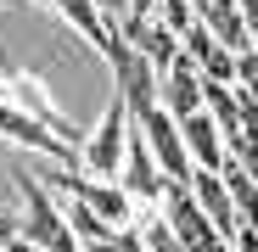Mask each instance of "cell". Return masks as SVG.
<instances>
[{"label": "cell", "instance_id": "9a60e30c", "mask_svg": "<svg viewBox=\"0 0 258 252\" xmlns=\"http://www.w3.org/2000/svg\"><path fill=\"white\" fill-rule=\"evenodd\" d=\"M90 6H96L112 28H123V23H129V0H90ZM118 39H123V34H118Z\"/></svg>", "mask_w": 258, "mask_h": 252}, {"label": "cell", "instance_id": "8992f818", "mask_svg": "<svg viewBox=\"0 0 258 252\" xmlns=\"http://www.w3.org/2000/svg\"><path fill=\"white\" fill-rule=\"evenodd\" d=\"M157 213L168 219V230L180 235V246L185 252H208L213 241V224L202 219V207H197V196H191V185H163V202H157Z\"/></svg>", "mask_w": 258, "mask_h": 252}, {"label": "cell", "instance_id": "8fae6325", "mask_svg": "<svg viewBox=\"0 0 258 252\" xmlns=\"http://www.w3.org/2000/svg\"><path fill=\"white\" fill-rule=\"evenodd\" d=\"M202 28H208L213 39H219L225 51H236V56L252 45V34H247V23H241L236 12H208V17H202Z\"/></svg>", "mask_w": 258, "mask_h": 252}, {"label": "cell", "instance_id": "5bb4252c", "mask_svg": "<svg viewBox=\"0 0 258 252\" xmlns=\"http://www.w3.org/2000/svg\"><path fill=\"white\" fill-rule=\"evenodd\" d=\"M90 252H146V246H141V230L129 224V230H112V235H107L101 246H90Z\"/></svg>", "mask_w": 258, "mask_h": 252}, {"label": "cell", "instance_id": "52a82bcc", "mask_svg": "<svg viewBox=\"0 0 258 252\" xmlns=\"http://www.w3.org/2000/svg\"><path fill=\"white\" fill-rule=\"evenodd\" d=\"M157 107H163L168 118H191V112H202V73H197V62H191L185 51L163 67V78H157Z\"/></svg>", "mask_w": 258, "mask_h": 252}, {"label": "cell", "instance_id": "3957f363", "mask_svg": "<svg viewBox=\"0 0 258 252\" xmlns=\"http://www.w3.org/2000/svg\"><path fill=\"white\" fill-rule=\"evenodd\" d=\"M135 123H141V135H146V151H152L157 168H163V180H168V185H191L197 162H191V151H185L180 118H168L163 107H152V112H141Z\"/></svg>", "mask_w": 258, "mask_h": 252}, {"label": "cell", "instance_id": "ba28073f", "mask_svg": "<svg viewBox=\"0 0 258 252\" xmlns=\"http://www.w3.org/2000/svg\"><path fill=\"white\" fill-rule=\"evenodd\" d=\"M191 196H197L202 219L213 224V235H219V241H230V235L241 230L236 202H230V191H225V180H219V168H197V174H191Z\"/></svg>", "mask_w": 258, "mask_h": 252}, {"label": "cell", "instance_id": "7a4b0ae2", "mask_svg": "<svg viewBox=\"0 0 258 252\" xmlns=\"http://www.w3.org/2000/svg\"><path fill=\"white\" fill-rule=\"evenodd\" d=\"M0 96H6L23 118H34V123H45V129L51 135H62V140H84V129H73V123H68V112L56 107V96L45 90V78H39V73H12V67H0Z\"/></svg>", "mask_w": 258, "mask_h": 252}, {"label": "cell", "instance_id": "5b68a950", "mask_svg": "<svg viewBox=\"0 0 258 252\" xmlns=\"http://www.w3.org/2000/svg\"><path fill=\"white\" fill-rule=\"evenodd\" d=\"M118 185L129 191V202L135 207H157L163 202V168L157 157L146 151V135H141V123H129V140H123V162H118Z\"/></svg>", "mask_w": 258, "mask_h": 252}, {"label": "cell", "instance_id": "30bf717a", "mask_svg": "<svg viewBox=\"0 0 258 252\" xmlns=\"http://www.w3.org/2000/svg\"><path fill=\"white\" fill-rule=\"evenodd\" d=\"M180 135H185V151H191L197 168H219V162H225V129H219L208 112L180 118Z\"/></svg>", "mask_w": 258, "mask_h": 252}, {"label": "cell", "instance_id": "277c9868", "mask_svg": "<svg viewBox=\"0 0 258 252\" xmlns=\"http://www.w3.org/2000/svg\"><path fill=\"white\" fill-rule=\"evenodd\" d=\"M51 12H56V17H62V23H68V28H73V34H79L90 51H101V62H107L112 73H118L129 56H135V51H129L123 39H118V28H112V23L90 6V0H51Z\"/></svg>", "mask_w": 258, "mask_h": 252}, {"label": "cell", "instance_id": "e0dca14e", "mask_svg": "<svg viewBox=\"0 0 258 252\" xmlns=\"http://www.w3.org/2000/svg\"><path fill=\"white\" fill-rule=\"evenodd\" d=\"M230 252H258V230H247V224H241V230L230 235Z\"/></svg>", "mask_w": 258, "mask_h": 252}, {"label": "cell", "instance_id": "ffe728a7", "mask_svg": "<svg viewBox=\"0 0 258 252\" xmlns=\"http://www.w3.org/2000/svg\"><path fill=\"white\" fill-rule=\"evenodd\" d=\"M0 6H12V0H0Z\"/></svg>", "mask_w": 258, "mask_h": 252}, {"label": "cell", "instance_id": "2e32d148", "mask_svg": "<svg viewBox=\"0 0 258 252\" xmlns=\"http://www.w3.org/2000/svg\"><path fill=\"white\" fill-rule=\"evenodd\" d=\"M236 17L247 23V34H252V45H258V0H236Z\"/></svg>", "mask_w": 258, "mask_h": 252}, {"label": "cell", "instance_id": "ac0fdd59", "mask_svg": "<svg viewBox=\"0 0 258 252\" xmlns=\"http://www.w3.org/2000/svg\"><path fill=\"white\" fill-rule=\"evenodd\" d=\"M129 17H141V23H152V17H157V0H129Z\"/></svg>", "mask_w": 258, "mask_h": 252}, {"label": "cell", "instance_id": "d6986e66", "mask_svg": "<svg viewBox=\"0 0 258 252\" xmlns=\"http://www.w3.org/2000/svg\"><path fill=\"white\" fill-rule=\"evenodd\" d=\"M39 6H51V0H39Z\"/></svg>", "mask_w": 258, "mask_h": 252}, {"label": "cell", "instance_id": "7c38bea8", "mask_svg": "<svg viewBox=\"0 0 258 252\" xmlns=\"http://www.w3.org/2000/svg\"><path fill=\"white\" fill-rule=\"evenodd\" d=\"M157 23L174 34V39H185L191 23H197V12H191V0H157Z\"/></svg>", "mask_w": 258, "mask_h": 252}, {"label": "cell", "instance_id": "9c48e42d", "mask_svg": "<svg viewBox=\"0 0 258 252\" xmlns=\"http://www.w3.org/2000/svg\"><path fill=\"white\" fill-rule=\"evenodd\" d=\"M79 202L90 207L107 230H129V224H135V213H141L118 180H90V174H84V185H79Z\"/></svg>", "mask_w": 258, "mask_h": 252}, {"label": "cell", "instance_id": "4fadbf2b", "mask_svg": "<svg viewBox=\"0 0 258 252\" xmlns=\"http://www.w3.org/2000/svg\"><path fill=\"white\" fill-rule=\"evenodd\" d=\"M197 73H202V78H213V84H236V51L213 45V51L197 62Z\"/></svg>", "mask_w": 258, "mask_h": 252}, {"label": "cell", "instance_id": "6da1fadb", "mask_svg": "<svg viewBox=\"0 0 258 252\" xmlns=\"http://www.w3.org/2000/svg\"><path fill=\"white\" fill-rule=\"evenodd\" d=\"M129 101L118 96V84H112V96H107V107H101V118H96V129H84V140H79V168L90 180H118V162H123V140H129Z\"/></svg>", "mask_w": 258, "mask_h": 252}]
</instances>
